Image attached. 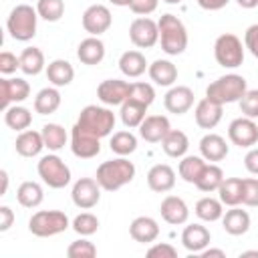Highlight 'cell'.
Wrapping results in <instances>:
<instances>
[{"instance_id": "obj_1", "label": "cell", "mask_w": 258, "mask_h": 258, "mask_svg": "<svg viewBox=\"0 0 258 258\" xmlns=\"http://www.w3.org/2000/svg\"><path fill=\"white\" fill-rule=\"evenodd\" d=\"M133 177H135L133 161H129L127 157H121V155L115 157V159L103 161L97 167V173H95V179L99 181V185L105 191H117L123 185L131 183Z\"/></svg>"}, {"instance_id": "obj_2", "label": "cell", "mask_w": 258, "mask_h": 258, "mask_svg": "<svg viewBox=\"0 0 258 258\" xmlns=\"http://www.w3.org/2000/svg\"><path fill=\"white\" fill-rule=\"evenodd\" d=\"M161 50L169 56H177L187 48V30L175 14H161L157 20Z\"/></svg>"}, {"instance_id": "obj_3", "label": "cell", "mask_w": 258, "mask_h": 258, "mask_svg": "<svg viewBox=\"0 0 258 258\" xmlns=\"http://www.w3.org/2000/svg\"><path fill=\"white\" fill-rule=\"evenodd\" d=\"M248 91V85H246V79L242 75H236V73H228V75H222L218 77L216 81H212L206 89V97L218 105H230V103H238L244 93Z\"/></svg>"}, {"instance_id": "obj_4", "label": "cell", "mask_w": 258, "mask_h": 258, "mask_svg": "<svg viewBox=\"0 0 258 258\" xmlns=\"http://www.w3.org/2000/svg\"><path fill=\"white\" fill-rule=\"evenodd\" d=\"M77 127H81L83 131L103 139L107 135L113 133L115 129V113L105 105V107H99V105H87L81 109L79 113V119L75 123Z\"/></svg>"}, {"instance_id": "obj_5", "label": "cell", "mask_w": 258, "mask_h": 258, "mask_svg": "<svg viewBox=\"0 0 258 258\" xmlns=\"http://www.w3.org/2000/svg\"><path fill=\"white\" fill-rule=\"evenodd\" d=\"M38 12L30 4H16L8 18H6V30L8 34L18 40V42H28L36 34V22H38Z\"/></svg>"}, {"instance_id": "obj_6", "label": "cell", "mask_w": 258, "mask_h": 258, "mask_svg": "<svg viewBox=\"0 0 258 258\" xmlns=\"http://www.w3.org/2000/svg\"><path fill=\"white\" fill-rule=\"evenodd\" d=\"M69 226V216L60 210H38L28 220V232L36 238H50L62 234Z\"/></svg>"}, {"instance_id": "obj_7", "label": "cell", "mask_w": 258, "mask_h": 258, "mask_svg": "<svg viewBox=\"0 0 258 258\" xmlns=\"http://www.w3.org/2000/svg\"><path fill=\"white\" fill-rule=\"evenodd\" d=\"M244 48L246 46L236 34L224 32L214 42V58L224 69H238L244 62Z\"/></svg>"}, {"instance_id": "obj_8", "label": "cell", "mask_w": 258, "mask_h": 258, "mask_svg": "<svg viewBox=\"0 0 258 258\" xmlns=\"http://www.w3.org/2000/svg\"><path fill=\"white\" fill-rule=\"evenodd\" d=\"M36 171H38L40 179L52 189H62L71 183V169L56 153L42 155L36 165Z\"/></svg>"}, {"instance_id": "obj_9", "label": "cell", "mask_w": 258, "mask_h": 258, "mask_svg": "<svg viewBox=\"0 0 258 258\" xmlns=\"http://www.w3.org/2000/svg\"><path fill=\"white\" fill-rule=\"evenodd\" d=\"M228 139L240 149H250L258 143V123L250 117H238L228 125Z\"/></svg>"}, {"instance_id": "obj_10", "label": "cell", "mask_w": 258, "mask_h": 258, "mask_svg": "<svg viewBox=\"0 0 258 258\" xmlns=\"http://www.w3.org/2000/svg\"><path fill=\"white\" fill-rule=\"evenodd\" d=\"M129 38L137 48H153L159 42V26L149 16H139L129 24Z\"/></svg>"}, {"instance_id": "obj_11", "label": "cell", "mask_w": 258, "mask_h": 258, "mask_svg": "<svg viewBox=\"0 0 258 258\" xmlns=\"http://www.w3.org/2000/svg\"><path fill=\"white\" fill-rule=\"evenodd\" d=\"M101 185L95 177H81L73 183V189H71V200L77 208L81 210H91L99 204L101 200Z\"/></svg>"}, {"instance_id": "obj_12", "label": "cell", "mask_w": 258, "mask_h": 258, "mask_svg": "<svg viewBox=\"0 0 258 258\" xmlns=\"http://www.w3.org/2000/svg\"><path fill=\"white\" fill-rule=\"evenodd\" d=\"M83 28L85 32H89V36H101L103 32H107L113 24V16L111 10L105 4H91L85 12H83Z\"/></svg>"}, {"instance_id": "obj_13", "label": "cell", "mask_w": 258, "mask_h": 258, "mask_svg": "<svg viewBox=\"0 0 258 258\" xmlns=\"http://www.w3.org/2000/svg\"><path fill=\"white\" fill-rule=\"evenodd\" d=\"M30 97V85L28 81L16 77V79H0V107L6 111L10 105H18Z\"/></svg>"}, {"instance_id": "obj_14", "label": "cell", "mask_w": 258, "mask_h": 258, "mask_svg": "<svg viewBox=\"0 0 258 258\" xmlns=\"http://www.w3.org/2000/svg\"><path fill=\"white\" fill-rule=\"evenodd\" d=\"M71 151H73L75 157L93 159L101 153V139L83 131L81 127L73 125V129H71Z\"/></svg>"}, {"instance_id": "obj_15", "label": "cell", "mask_w": 258, "mask_h": 258, "mask_svg": "<svg viewBox=\"0 0 258 258\" xmlns=\"http://www.w3.org/2000/svg\"><path fill=\"white\" fill-rule=\"evenodd\" d=\"M129 91H131V83L121 79H107L97 87V97L107 107H117V105L121 107L129 97Z\"/></svg>"}, {"instance_id": "obj_16", "label": "cell", "mask_w": 258, "mask_h": 258, "mask_svg": "<svg viewBox=\"0 0 258 258\" xmlns=\"http://www.w3.org/2000/svg\"><path fill=\"white\" fill-rule=\"evenodd\" d=\"M163 107L171 115H183L194 107V91L185 85L171 87L163 97Z\"/></svg>"}, {"instance_id": "obj_17", "label": "cell", "mask_w": 258, "mask_h": 258, "mask_svg": "<svg viewBox=\"0 0 258 258\" xmlns=\"http://www.w3.org/2000/svg\"><path fill=\"white\" fill-rule=\"evenodd\" d=\"M159 214H161V218L167 224L181 226L189 218V208L183 202V198H179V196H165L161 200V204H159Z\"/></svg>"}, {"instance_id": "obj_18", "label": "cell", "mask_w": 258, "mask_h": 258, "mask_svg": "<svg viewBox=\"0 0 258 258\" xmlns=\"http://www.w3.org/2000/svg\"><path fill=\"white\" fill-rule=\"evenodd\" d=\"M171 125L165 115H147L139 125V135L147 143H161L163 137L169 133Z\"/></svg>"}, {"instance_id": "obj_19", "label": "cell", "mask_w": 258, "mask_h": 258, "mask_svg": "<svg viewBox=\"0 0 258 258\" xmlns=\"http://www.w3.org/2000/svg\"><path fill=\"white\" fill-rule=\"evenodd\" d=\"M147 185L155 194H165L171 191L175 185V171L167 163H155L147 171Z\"/></svg>"}, {"instance_id": "obj_20", "label": "cell", "mask_w": 258, "mask_h": 258, "mask_svg": "<svg viewBox=\"0 0 258 258\" xmlns=\"http://www.w3.org/2000/svg\"><path fill=\"white\" fill-rule=\"evenodd\" d=\"M222 115H224V109L222 105L210 101L208 97H204L202 101L196 103V109H194V119L198 123V127L202 129H214L220 121H222Z\"/></svg>"}, {"instance_id": "obj_21", "label": "cell", "mask_w": 258, "mask_h": 258, "mask_svg": "<svg viewBox=\"0 0 258 258\" xmlns=\"http://www.w3.org/2000/svg\"><path fill=\"white\" fill-rule=\"evenodd\" d=\"M210 242H212V234L202 224H187L181 232V244L187 252L200 254L204 248L210 246Z\"/></svg>"}, {"instance_id": "obj_22", "label": "cell", "mask_w": 258, "mask_h": 258, "mask_svg": "<svg viewBox=\"0 0 258 258\" xmlns=\"http://www.w3.org/2000/svg\"><path fill=\"white\" fill-rule=\"evenodd\" d=\"M228 151H230V145L228 141L218 135V133H206L202 139H200V153L206 161H222L228 157Z\"/></svg>"}, {"instance_id": "obj_23", "label": "cell", "mask_w": 258, "mask_h": 258, "mask_svg": "<svg viewBox=\"0 0 258 258\" xmlns=\"http://www.w3.org/2000/svg\"><path fill=\"white\" fill-rule=\"evenodd\" d=\"M129 236L139 244H151L159 236V224L151 216H137L129 224Z\"/></svg>"}, {"instance_id": "obj_24", "label": "cell", "mask_w": 258, "mask_h": 258, "mask_svg": "<svg viewBox=\"0 0 258 258\" xmlns=\"http://www.w3.org/2000/svg\"><path fill=\"white\" fill-rule=\"evenodd\" d=\"M77 58L83 64H89V67H95L99 62H103V58H105V42L99 36H87L77 46Z\"/></svg>"}, {"instance_id": "obj_25", "label": "cell", "mask_w": 258, "mask_h": 258, "mask_svg": "<svg viewBox=\"0 0 258 258\" xmlns=\"http://www.w3.org/2000/svg\"><path fill=\"white\" fill-rule=\"evenodd\" d=\"M14 149L22 157H36V155H40V151L44 149L42 133L40 131H32V129L20 131L16 141H14Z\"/></svg>"}, {"instance_id": "obj_26", "label": "cell", "mask_w": 258, "mask_h": 258, "mask_svg": "<svg viewBox=\"0 0 258 258\" xmlns=\"http://www.w3.org/2000/svg\"><path fill=\"white\" fill-rule=\"evenodd\" d=\"M222 228L230 236H242L250 230V214L238 206H232V210L224 212L222 216Z\"/></svg>"}, {"instance_id": "obj_27", "label": "cell", "mask_w": 258, "mask_h": 258, "mask_svg": "<svg viewBox=\"0 0 258 258\" xmlns=\"http://www.w3.org/2000/svg\"><path fill=\"white\" fill-rule=\"evenodd\" d=\"M147 75L159 87H173V83L177 81V67L167 58H157L149 64Z\"/></svg>"}, {"instance_id": "obj_28", "label": "cell", "mask_w": 258, "mask_h": 258, "mask_svg": "<svg viewBox=\"0 0 258 258\" xmlns=\"http://www.w3.org/2000/svg\"><path fill=\"white\" fill-rule=\"evenodd\" d=\"M147 105L145 103H141V101H137V99H131V97H127L125 99V103L121 105V109H119V117H121V123L125 125V127H129V129H139V125L143 123V119L147 117L145 113H147Z\"/></svg>"}, {"instance_id": "obj_29", "label": "cell", "mask_w": 258, "mask_h": 258, "mask_svg": "<svg viewBox=\"0 0 258 258\" xmlns=\"http://www.w3.org/2000/svg\"><path fill=\"white\" fill-rule=\"evenodd\" d=\"M149 69L147 60H145V54L141 50H125L121 56H119V71L129 77V79H137L141 77L145 71Z\"/></svg>"}, {"instance_id": "obj_30", "label": "cell", "mask_w": 258, "mask_h": 258, "mask_svg": "<svg viewBox=\"0 0 258 258\" xmlns=\"http://www.w3.org/2000/svg\"><path fill=\"white\" fill-rule=\"evenodd\" d=\"M46 79L52 87H67L75 79V69L64 58H54L46 64Z\"/></svg>"}, {"instance_id": "obj_31", "label": "cell", "mask_w": 258, "mask_h": 258, "mask_svg": "<svg viewBox=\"0 0 258 258\" xmlns=\"http://www.w3.org/2000/svg\"><path fill=\"white\" fill-rule=\"evenodd\" d=\"M161 149L167 157L181 159L189 149V139L181 129H169V133L161 141Z\"/></svg>"}, {"instance_id": "obj_32", "label": "cell", "mask_w": 258, "mask_h": 258, "mask_svg": "<svg viewBox=\"0 0 258 258\" xmlns=\"http://www.w3.org/2000/svg\"><path fill=\"white\" fill-rule=\"evenodd\" d=\"M20 71L24 75H30V77H36L40 75L44 69H46V62H44V54L38 46H26L22 52H20Z\"/></svg>"}, {"instance_id": "obj_33", "label": "cell", "mask_w": 258, "mask_h": 258, "mask_svg": "<svg viewBox=\"0 0 258 258\" xmlns=\"http://www.w3.org/2000/svg\"><path fill=\"white\" fill-rule=\"evenodd\" d=\"M60 101L62 97L58 93V87H44L34 97V111L38 115H52L60 107Z\"/></svg>"}, {"instance_id": "obj_34", "label": "cell", "mask_w": 258, "mask_h": 258, "mask_svg": "<svg viewBox=\"0 0 258 258\" xmlns=\"http://www.w3.org/2000/svg\"><path fill=\"white\" fill-rule=\"evenodd\" d=\"M16 200L22 208H28V210L38 208L44 200V189L36 181H22L16 189Z\"/></svg>"}, {"instance_id": "obj_35", "label": "cell", "mask_w": 258, "mask_h": 258, "mask_svg": "<svg viewBox=\"0 0 258 258\" xmlns=\"http://www.w3.org/2000/svg\"><path fill=\"white\" fill-rule=\"evenodd\" d=\"M206 165L208 163H206V159L202 155H183L181 161H179V165H177V171H179V177L183 181L196 185V181L200 179V175H202V171H204Z\"/></svg>"}, {"instance_id": "obj_36", "label": "cell", "mask_w": 258, "mask_h": 258, "mask_svg": "<svg viewBox=\"0 0 258 258\" xmlns=\"http://www.w3.org/2000/svg\"><path fill=\"white\" fill-rule=\"evenodd\" d=\"M194 212H196V216L202 222H218L224 216V204L220 202V198L216 200L212 196H206V198H202V200L196 202Z\"/></svg>"}, {"instance_id": "obj_37", "label": "cell", "mask_w": 258, "mask_h": 258, "mask_svg": "<svg viewBox=\"0 0 258 258\" xmlns=\"http://www.w3.org/2000/svg\"><path fill=\"white\" fill-rule=\"evenodd\" d=\"M4 123L12 129V131H26L32 123V113L30 109L22 107V105H10L4 111Z\"/></svg>"}, {"instance_id": "obj_38", "label": "cell", "mask_w": 258, "mask_h": 258, "mask_svg": "<svg viewBox=\"0 0 258 258\" xmlns=\"http://www.w3.org/2000/svg\"><path fill=\"white\" fill-rule=\"evenodd\" d=\"M224 181V171L220 165L216 163H208L200 175V179L196 181V187L204 194H212V191H218V187L222 185Z\"/></svg>"}, {"instance_id": "obj_39", "label": "cell", "mask_w": 258, "mask_h": 258, "mask_svg": "<svg viewBox=\"0 0 258 258\" xmlns=\"http://www.w3.org/2000/svg\"><path fill=\"white\" fill-rule=\"evenodd\" d=\"M220 202L224 206H240L242 204V177H224L222 185L218 187Z\"/></svg>"}, {"instance_id": "obj_40", "label": "cell", "mask_w": 258, "mask_h": 258, "mask_svg": "<svg viewBox=\"0 0 258 258\" xmlns=\"http://www.w3.org/2000/svg\"><path fill=\"white\" fill-rule=\"evenodd\" d=\"M40 133H42V139H44V147L48 151H60L67 145V141H69V135H67L64 127L58 125V123H46V125H42Z\"/></svg>"}, {"instance_id": "obj_41", "label": "cell", "mask_w": 258, "mask_h": 258, "mask_svg": "<svg viewBox=\"0 0 258 258\" xmlns=\"http://www.w3.org/2000/svg\"><path fill=\"white\" fill-rule=\"evenodd\" d=\"M109 147H111V151L115 155L127 157V155H131L137 149V137L131 131H117V133L111 135Z\"/></svg>"}, {"instance_id": "obj_42", "label": "cell", "mask_w": 258, "mask_h": 258, "mask_svg": "<svg viewBox=\"0 0 258 258\" xmlns=\"http://www.w3.org/2000/svg\"><path fill=\"white\" fill-rule=\"evenodd\" d=\"M36 12L46 22H58L64 14V0H38Z\"/></svg>"}, {"instance_id": "obj_43", "label": "cell", "mask_w": 258, "mask_h": 258, "mask_svg": "<svg viewBox=\"0 0 258 258\" xmlns=\"http://www.w3.org/2000/svg\"><path fill=\"white\" fill-rule=\"evenodd\" d=\"M71 228L79 234V236H93L99 230V218L91 212H83L79 216H75Z\"/></svg>"}, {"instance_id": "obj_44", "label": "cell", "mask_w": 258, "mask_h": 258, "mask_svg": "<svg viewBox=\"0 0 258 258\" xmlns=\"http://www.w3.org/2000/svg\"><path fill=\"white\" fill-rule=\"evenodd\" d=\"M67 256L69 258H93L97 256V246L91 240H87V236H81L79 240L69 244Z\"/></svg>"}, {"instance_id": "obj_45", "label": "cell", "mask_w": 258, "mask_h": 258, "mask_svg": "<svg viewBox=\"0 0 258 258\" xmlns=\"http://www.w3.org/2000/svg\"><path fill=\"white\" fill-rule=\"evenodd\" d=\"M240 111L244 117L250 119H258V89H248L244 93V97L238 101Z\"/></svg>"}, {"instance_id": "obj_46", "label": "cell", "mask_w": 258, "mask_h": 258, "mask_svg": "<svg viewBox=\"0 0 258 258\" xmlns=\"http://www.w3.org/2000/svg\"><path fill=\"white\" fill-rule=\"evenodd\" d=\"M242 204L248 208H258V177L242 179Z\"/></svg>"}, {"instance_id": "obj_47", "label": "cell", "mask_w": 258, "mask_h": 258, "mask_svg": "<svg viewBox=\"0 0 258 258\" xmlns=\"http://www.w3.org/2000/svg\"><path fill=\"white\" fill-rule=\"evenodd\" d=\"M131 99H137L141 103H145L147 107L155 101V89L149 83H131V91H129Z\"/></svg>"}, {"instance_id": "obj_48", "label": "cell", "mask_w": 258, "mask_h": 258, "mask_svg": "<svg viewBox=\"0 0 258 258\" xmlns=\"http://www.w3.org/2000/svg\"><path fill=\"white\" fill-rule=\"evenodd\" d=\"M16 69H20V58L16 54L8 52V50L0 52V73L4 77H8V75L16 73Z\"/></svg>"}, {"instance_id": "obj_49", "label": "cell", "mask_w": 258, "mask_h": 258, "mask_svg": "<svg viewBox=\"0 0 258 258\" xmlns=\"http://www.w3.org/2000/svg\"><path fill=\"white\" fill-rule=\"evenodd\" d=\"M157 4H159V0H131L129 2V10L133 14L147 16V14H151V12L157 10Z\"/></svg>"}, {"instance_id": "obj_50", "label": "cell", "mask_w": 258, "mask_h": 258, "mask_svg": "<svg viewBox=\"0 0 258 258\" xmlns=\"http://www.w3.org/2000/svg\"><path fill=\"white\" fill-rule=\"evenodd\" d=\"M147 256H149V258H155V256H161V258H175V256H177V250H175L169 242H157V244H153V246L147 250Z\"/></svg>"}, {"instance_id": "obj_51", "label": "cell", "mask_w": 258, "mask_h": 258, "mask_svg": "<svg viewBox=\"0 0 258 258\" xmlns=\"http://www.w3.org/2000/svg\"><path fill=\"white\" fill-rule=\"evenodd\" d=\"M244 46L250 50L254 58H258V24H252L244 32Z\"/></svg>"}, {"instance_id": "obj_52", "label": "cell", "mask_w": 258, "mask_h": 258, "mask_svg": "<svg viewBox=\"0 0 258 258\" xmlns=\"http://www.w3.org/2000/svg\"><path fill=\"white\" fill-rule=\"evenodd\" d=\"M244 167L248 169V173L258 177V147L248 149V153L244 155Z\"/></svg>"}, {"instance_id": "obj_53", "label": "cell", "mask_w": 258, "mask_h": 258, "mask_svg": "<svg viewBox=\"0 0 258 258\" xmlns=\"http://www.w3.org/2000/svg\"><path fill=\"white\" fill-rule=\"evenodd\" d=\"M14 224V212L10 206H0V232H8Z\"/></svg>"}, {"instance_id": "obj_54", "label": "cell", "mask_w": 258, "mask_h": 258, "mask_svg": "<svg viewBox=\"0 0 258 258\" xmlns=\"http://www.w3.org/2000/svg\"><path fill=\"white\" fill-rule=\"evenodd\" d=\"M230 0H198V6L204 8V10H210V12H216V10H222L224 6H228Z\"/></svg>"}, {"instance_id": "obj_55", "label": "cell", "mask_w": 258, "mask_h": 258, "mask_svg": "<svg viewBox=\"0 0 258 258\" xmlns=\"http://www.w3.org/2000/svg\"><path fill=\"white\" fill-rule=\"evenodd\" d=\"M204 258H210V256H218V258H226V252L222 250V248H204L202 252H200Z\"/></svg>"}, {"instance_id": "obj_56", "label": "cell", "mask_w": 258, "mask_h": 258, "mask_svg": "<svg viewBox=\"0 0 258 258\" xmlns=\"http://www.w3.org/2000/svg\"><path fill=\"white\" fill-rule=\"evenodd\" d=\"M0 179H2L0 196H6V191H8V171H6V169H2V171H0Z\"/></svg>"}, {"instance_id": "obj_57", "label": "cell", "mask_w": 258, "mask_h": 258, "mask_svg": "<svg viewBox=\"0 0 258 258\" xmlns=\"http://www.w3.org/2000/svg\"><path fill=\"white\" fill-rule=\"evenodd\" d=\"M240 8H246V10H252L258 6V0H236Z\"/></svg>"}, {"instance_id": "obj_58", "label": "cell", "mask_w": 258, "mask_h": 258, "mask_svg": "<svg viewBox=\"0 0 258 258\" xmlns=\"http://www.w3.org/2000/svg\"><path fill=\"white\" fill-rule=\"evenodd\" d=\"M111 4H115V6H129V2L131 0H109Z\"/></svg>"}, {"instance_id": "obj_59", "label": "cell", "mask_w": 258, "mask_h": 258, "mask_svg": "<svg viewBox=\"0 0 258 258\" xmlns=\"http://www.w3.org/2000/svg\"><path fill=\"white\" fill-rule=\"evenodd\" d=\"M240 256H256V258H258V250H246V252H242Z\"/></svg>"}, {"instance_id": "obj_60", "label": "cell", "mask_w": 258, "mask_h": 258, "mask_svg": "<svg viewBox=\"0 0 258 258\" xmlns=\"http://www.w3.org/2000/svg\"><path fill=\"white\" fill-rule=\"evenodd\" d=\"M163 2H165V4H181L183 0H163Z\"/></svg>"}]
</instances>
